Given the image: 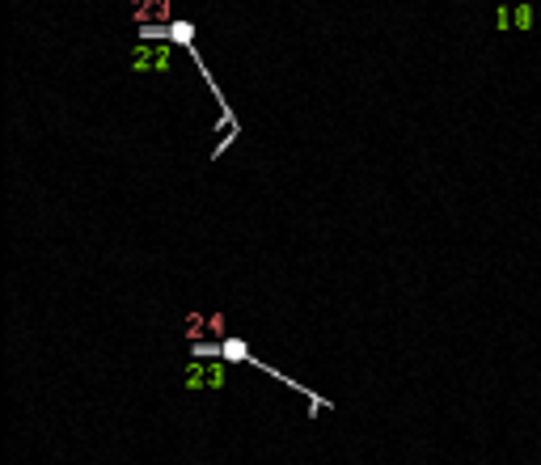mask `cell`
<instances>
[{"label":"cell","instance_id":"cell-1","mask_svg":"<svg viewBox=\"0 0 541 465\" xmlns=\"http://www.w3.org/2000/svg\"><path fill=\"white\" fill-rule=\"evenodd\" d=\"M170 64V47H140L136 51V68L148 72V68H165Z\"/></svg>","mask_w":541,"mask_h":465}]
</instances>
